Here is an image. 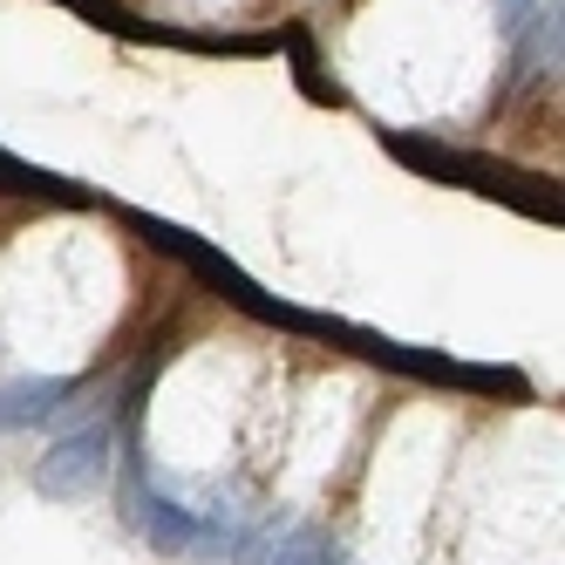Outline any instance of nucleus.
<instances>
[{
	"mask_svg": "<svg viewBox=\"0 0 565 565\" xmlns=\"http://www.w3.org/2000/svg\"><path fill=\"white\" fill-rule=\"evenodd\" d=\"M109 457H116V429L96 416L83 429H68L62 443H49V457L34 463V491L42 498H89L109 477Z\"/></svg>",
	"mask_w": 565,
	"mask_h": 565,
	"instance_id": "1",
	"label": "nucleus"
},
{
	"mask_svg": "<svg viewBox=\"0 0 565 565\" xmlns=\"http://www.w3.org/2000/svg\"><path fill=\"white\" fill-rule=\"evenodd\" d=\"M75 375H14L0 382V429H42L75 402Z\"/></svg>",
	"mask_w": 565,
	"mask_h": 565,
	"instance_id": "2",
	"label": "nucleus"
},
{
	"mask_svg": "<svg viewBox=\"0 0 565 565\" xmlns=\"http://www.w3.org/2000/svg\"><path fill=\"white\" fill-rule=\"evenodd\" d=\"M266 565H334V545H328V532H320V524H300V532H279V539H273Z\"/></svg>",
	"mask_w": 565,
	"mask_h": 565,
	"instance_id": "3",
	"label": "nucleus"
},
{
	"mask_svg": "<svg viewBox=\"0 0 565 565\" xmlns=\"http://www.w3.org/2000/svg\"><path fill=\"white\" fill-rule=\"evenodd\" d=\"M498 14H504V34H518L524 21H532V0H498Z\"/></svg>",
	"mask_w": 565,
	"mask_h": 565,
	"instance_id": "4",
	"label": "nucleus"
}]
</instances>
